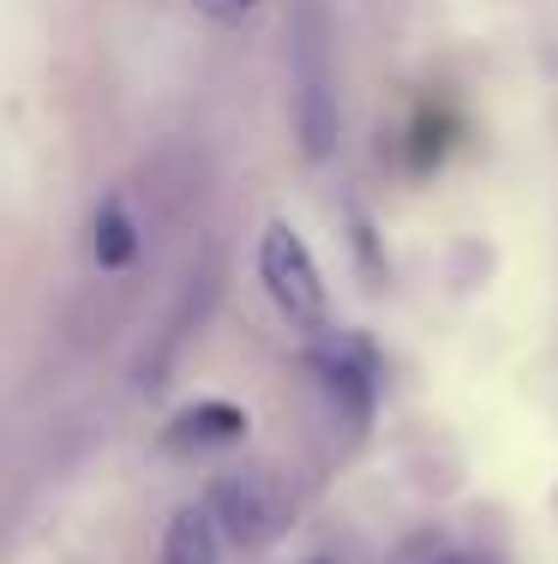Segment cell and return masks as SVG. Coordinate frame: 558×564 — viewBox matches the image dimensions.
I'll return each mask as SVG.
<instances>
[{"mask_svg":"<svg viewBox=\"0 0 558 564\" xmlns=\"http://www.w3.org/2000/svg\"><path fill=\"white\" fill-rule=\"evenodd\" d=\"M288 85H295V120L307 156L337 144V61H330V24L318 0H300L288 24Z\"/></svg>","mask_w":558,"mask_h":564,"instance_id":"1","label":"cell"},{"mask_svg":"<svg viewBox=\"0 0 558 564\" xmlns=\"http://www.w3.org/2000/svg\"><path fill=\"white\" fill-rule=\"evenodd\" d=\"M259 276H264V289H271V301L288 313V325H300V330L325 325V313H330V306H325V276H318L307 240H300L288 223L264 228V240H259Z\"/></svg>","mask_w":558,"mask_h":564,"instance_id":"2","label":"cell"},{"mask_svg":"<svg viewBox=\"0 0 558 564\" xmlns=\"http://www.w3.org/2000/svg\"><path fill=\"white\" fill-rule=\"evenodd\" d=\"M205 510L217 517L222 541H234V546H264V541H276L283 522H288V505H283V492H276V480L264 475V468H229V475H217Z\"/></svg>","mask_w":558,"mask_h":564,"instance_id":"3","label":"cell"},{"mask_svg":"<svg viewBox=\"0 0 558 564\" xmlns=\"http://www.w3.org/2000/svg\"><path fill=\"white\" fill-rule=\"evenodd\" d=\"M139 247H144V223L132 217V205L127 198H102L97 217L85 228L90 264H97V271H127V264L139 259Z\"/></svg>","mask_w":558,"mask_h":564,"instance_id":"4","label":"cell"},{"mask_svg":"<svg viewBox=\"0 0 558 564\" xmlns=\"http://www.w3.org/2000/svg\"><path fill=\"white\" fill-rule=\"evenodd\" d=\"M247 433V414L234 409V402H198V409H186L175 421V433H168V445H234V438Z\"/></svg>","mask_w":558,"mask_h":564,"instance_id":"5","label":"cell"},{"mask_svg":"<svg viewBox=\"0 0 558 564\" xmlns=\"http://www.w3.org/2000/svg\"><path fill=\"white\" fill-rule=\"evenodd\" d=\"M163 564H222V529L210 510H180L163 541Z\"/></svg>","mask_w":558,"mask_h":564,"instance_id":"6","label":"cell"},{"mask_svg":"<svg viewBox=\"0 0 558 564\" xmlns=\"http://www.w3.org/2000/svg\"><path fill=\"white\" fill-rule=\"evenodd\" d=\"M198 7H205L210 19H241V12L252 7V0H198Z\"/></svg>","mask_w":558,"mask_h":564,"instance_id":"7","label":"cell"},{"mask_svg":"<svg viewBox=\"0 0 558 564\" xmlns=\"http://www.w3.org/2000/svg\"><path fill=\"white\" fill-rule=\"evenodd\" d=\"M313 564H325V558H313Z\"/></svg>","mask_w":558,"mask_h":564,"instance_id":"8","label":"cell"}]
</instances>
